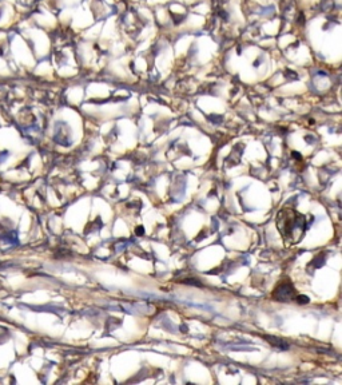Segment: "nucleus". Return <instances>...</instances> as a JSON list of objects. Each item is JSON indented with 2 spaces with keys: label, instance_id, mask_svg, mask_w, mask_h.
I'll use <instances>...</instances> for the list:
<instances>
[{
  "label": "nucleus",
  "instance_id": "1",
  "mask_svg": "<svg viewBox=\"0 0 342 385\" xmlns=\"http://www.w3.org/2000/svg\"><path fill=\"white\" fill-rule=\"evenodd\" d=\"M277 229L282 234L286 243H297L303 237L306 230V218L295 210L285 207L277 216Z\"/></svg>",
  "mask_w": 342,
  "mask_h": 385
},
{
  "label": "nucleus",
  "instance_id": "2",
  "mask_svg": "<svg viewBox=\"0 0 342 385\" xmlns=\"http://www.w3.org/2000/svg\"><path fill=\"white\" fill-rule=\"evenodd\" d=\"M295 296H297L295 289L290 281H281L274 288L273 293H271L273 299L278 302H290L295 298Z\"/></svg>",
  "mask_w": 342,
  "mask_h": 385
},
{
  "label": "nucleus",
  "instance_id": "4",
  "mask_svg": "<svg viewBox=\"0 0 342 385\" xmlns=\"http://www.w3.org/2000/svg\"><path fill=\"white\" fill-rule=\"evenodd\" d=\"M139 233H143V227H138L137 229V234H139Z\"/></svg>",
  "mask_w": 342,
  "mask_h": 385
},
{
  "label": "nucleus",
  "instance_id": "3",
  "mask_svg": "<svg viewBox=\"0 0 342 385\" xmlns=\"http://www.w3.org/2000/svg\"><path fill=\"white\" fill-rule=\"evenodd\" d=\"M295 299L298 304H308L309 302V298L306 296H295Z\"/></svg>",
  "mask_w": 342,
  "mask_h": 385
}]
</instances>
